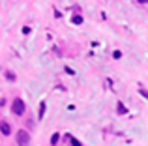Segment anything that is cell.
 Segmentation results:
<instances>
[{"instance_id": "1", "label": "cell", "mask_w": 148, "mask_h": 146, "mask_svg": "<svg viewBox=\"0 0 148 146\" xmlns=\"http://www.w3.org/2000/svg\"><path fill=\"white\" fill-rule=\"evenodd\" d=\"M17 144L19 146H30V135H28V131L19 129V131H17Z\"/></svg>"}, {"instance_id": "2", "label": "cell", "mask_w": 148, "mask_h": 146, "mask_svg": "<svg viewBox=\"0 0 148 146\" xmlns=\"http://www.w3.org/2000/svg\"><path fill=\"white\" fill-rule=\"evenodd\" d=\"M11 111H13L17 116H23V114H25V101H23V99H15L13 105H11Z\"/></svg>"}, {"instance_id": "3", "label": "cell", "mask_w": 148, "mask_h": 146, "mask_svg": "<svg viewBox=\"0 0 148 146\" xmlns=\"http://www.w3.org/2000/svg\"><path fill=\"white\" fill-rule=\"evenodd\" d=\"M0 131H2L4 135H10V133H11L10 124H8V122H2V124H0Z\"/></svg>"}, {"instance_id": "4", "label": "cell", "mask_w": 148, "mask_h": 146, "mask_svg": "<svg viewBox=\"0 0 148 146\" xmlns=\"http://www.w3.org/2000/svg\"><path fill=\"white\" fill-rule=\"evenodd\" d=\"M58 141H60V133H54V135H53V139H51V144H58Z\"/></svg>"}, {"instance_id": "5", "label": "cell", "mask_w": 148, "mask_h": 146, "mask_svg": "<svg viewBox=\"0 0 148 146\" xmlns=\"http://www.w3.org/2000/svg\"><path fill=\"white\" fill-rule=\"evenodd\" d=\"M73 23H75V25H81V23H83V17H81V15H75V17H73Z\"/></svg>"}, {"instance_id": "6", "label": "cell", "mask_w": 148, "mask_h": 146, "mask_svg": "<svg viewBox=\"0 0 148 146\" xmlns=\"http://www.w3.org/2000/svg\"><path fill=\"white\" fill-rule=\"evenodd\" d=\"M43 114H45V103H41L40 105V118H43Z\"/></svg>"}, {"instance_id": "7", "label": "cell", "mask_w": 148, "mask_h": 146, "mask_svg": "<svg viewBox=\"0 0 148 146\" xmlns=\"http://www.w3.org/2000/svg\"><path fill=\"white\" fill-rule=\"evenodd\" d=\"M139 94H141L143 98H146V99H148V92L145 90V88H139Z\"/></svg>"}, {"instance_id": "8", "label": "cell", "mask_w": 148, "mask_h": 146, "mask_svg": "<svg viewBox=\"0 0 148 146\" xmlns=\"http://www.w3.org/2000/svg\"><path fill=\"white\" fill-rule=\"evenodd\" d=\"M68 139H69V141H71V146H81V144H79V143H77V141H75V139H71V137H68Z\"/></svg>"}, {"instance_id": "9", "label": "cell", "mask_w": 148, "mask_h": 146, "mask_svg": "<svg viewBox=\"0 0 148 146\" xmlns=\"http://www.w3.org/2000/svg\"><path fill=\"white\" fill-rule=\"evenodd\" d=\"M118 113H126V107H124L122 103H120V105H118Z\"/></svg>"}, {"instance_id": "10", "label": "cell", "mask_w": 148, "mask_h": 146, "mask_svg": "<svg viewBox=\"0 0 148 146\" xmlns=\"http://www.w3.org/2000/svg\"><path fill=\"white\" fill-rule=\"evenodd\" d=\"M6 77H8V79H10V81H13V79H15V75H13V73H10V71L6 73Z\"/></svg>"}, {"instance_id": "11", "label": "cell", "mask_w": 148, "mask_h": 146, "mask_svg": "<svg viewBox=\"0 0 148 146\" xmlns=\"http://www.w3.org/2000/svg\"><path fill=\"white\" fill-rule=\"evenodd\" d=\"M137 2H146V0H137Z\"/></svg>"}, {"instance_id": "12", "label": "cell", "mask_w": 148, "mask_h": 146, "mask_svg": "<svg viewBox=\"0 0 148 146\" xmlns=\"http://www.w3.org/2000/svg\"><path fill=\"white\" fill-rule=\"evenodd\" d=\"M146 2H148V0H146Z\"/></svg>"}]
</instances>
